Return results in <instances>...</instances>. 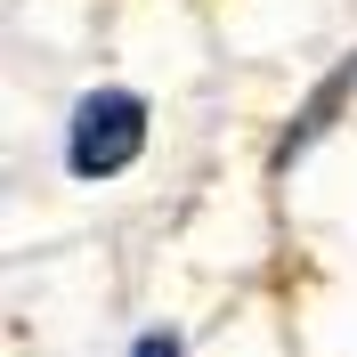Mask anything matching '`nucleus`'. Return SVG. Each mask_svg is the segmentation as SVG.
Segmentation results:
<instances>
[{
    "label": "nucleus",
    "mask_w": 357,
    "mask_h": 357,
    "mask_svg": "<svg viewBox=\"0 0 357 357\" xmlns=\"http://www.w3.org/2000/svg\"><path fill=\"white\" fill-rule=\"evenodd\" d=\"M138 146H146V106L130 89H89L73 106V171L82 178H114L130 171Z\"/></svg>",
    "instance_id": "1"
},
{
    "label": "nucleus",
    "mask_w": 357,
    "mask_h": 357,
    "mask_svg": "<svg viewBox=\"0 0 357 357\" xmlns=\"http://www.w3.org/2000/svg\"><path fill=\"white\" fill-rule=\"evenodd\" d=\"M138 357H178V333H146V341H138Z\"/></svg>",
    "instance_id": "2"
}]
</instances>
